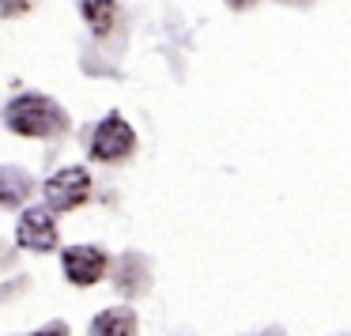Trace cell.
<instances>
[{
	"label": "cell",
	"instance_id": "obj_10",
	"mask_svg": "<svg viewBox=\"0 0 351 336\" xmlns=\"http://www.w3.org/2000/svg\"><path fill=\"white\" fill-rule=\"evenodd\" d=\"M34 336H69V333H64L61 325H53V328H42V333H34Z\"/></svg>",
	"mask_w": 351,
	"mask_h": 336
},
{
	"label": "cell",
	"instance_id": "obj_1",
	"mask_svg": "<svg viewBox=\"0 0 351 336\" xmlns=\"http://www.w3.org/2000/svg\"><path fill=\"white\" fill-rule=\"evenodd\" d=\"M8 129L23 132V136H57L64 132V114L57 102H49L46 95H23L8 106L4 114Z\"/></svg>",
	"mask_w": 351,
	"mask_h": 336
},
{
	"label": "cell",
	"instance_id": "obj_8",
	"mask_svg": "<svg viewBox=\"0 0 351 336\" xmlns=\"http://www.w3.org/2000/svg\"><path fill=\"white\" fill-rule=\"evenodd\" d=\"M31 193V182L19 170H0V204H19Z\"/></svg>",
	"mask_w": 351,
	"mask_h": 336
},
{
	"label": "cell",
	"instance_id": "obj_11",
	"mask_svg": "<svg viewBox=\"0 0 351 336\" xmlns=\"http://www.w3.org/2000/svg\"><path fill=\"white\" fill-rule=\"evenodd\" d=\"M230 4H234V8H242V4H250V0H230Z\"/></svg>",
	"mask_w": 351,
	"mask_h": 336
},
{
	"label": "cell",
	"instance_id": "obj_3",
	"mask_svg": "<svg viewBox=\"0 0 351 336\" xmlns=\"http://www.w3.org/2000/svg\"><path fill=\"white\" fill-rule=\"evenodd\" d=\"M132 144H136V132L125 125V117L110 114L106 121L99 125V132H95L91 155H95L99 163H114V159H125V155L132 152Z\"/></svg>",
	"mask_w": 351,
	"mask_h": 336
},
{
	"label": "cell",
	"instance_id": "obj_7",
	"mask_svg": "<svg viewBox=\"0 0 351 336\" xmlns=\"http://www.w3.org/2000/svg\"><path fill=\"white\" fill-rule=\"evenodd\" d=\"M80 12H84V19L91 23L95 34H110V27L117 19L114 0H80Z\"/></svg>",
	"mask_w": 351,
	"mask_h": 336
},
{
	"label": "cell",
	"instance_id": "obj_5",
	"mask_svg": "<svg viewBox=\"0 0 351 336\" xmlns=\"http://www.w3.org/2000/svg\"><path fill=\"white\" fill-rule=\"evenodd\" d=\"M19 245L27 250H53L57 245V223L49 208H27L19 219Z\"/></svg>",
	"mask_w": 351,
	"mask_h": 336
},
{
	"label": "cell",
	"instance_id": "obj_9",
	"mask_svg": "<svg viewBox=\"0 0 351 336\" xmlns=\"http://www.w3.org/2000/svg\"><path fill=\"white\" fill-rule=\"evenodd\" d=\"M31 8V0H0V12L4 16H19V12Z\"/></svg>",
	"mask_w": 351,
	"mask_h": 336
},
{
	"label": "cell",
	"instance_id": "obj_6",
	"mask_svg": "<svg viewBox=\"0 0 351 336\" xmlns=\"http://www.w3.org/2000/svg\"><path fill=\"white\" fill-rule=\"evenodd\" d=\"M91 336H136V317L132 310H106L95 317Z\"/></svg>",
	"mask_w": 351,
	"mask_h": 336
},
{
	"label": "cell",
	"instance_id": "obj_4",
	"mask_svg": "<svg viewBox=\"0 0 351 336\" xmlns=\"http://www.w3.org/2000/svg\"><path fill=\"white\" fill-rule=\"evenodd\" d=\"M64 276L80 287L99 283L106 276V253L95 245H72V250H64Z\"/></svg>",
	"mask_w": 351,
	"mask_h": 336
},
{
	"label": "cell",
	"instance_id": "obj_2",
	"mask_svg": "<svg viewBox=\"0 0 351 336\" xmlns=\"http://www.w3.org/2000/svg\"><path fill=\"white\" fill-rule=\"evenodd\" d=\"M87 193H91V174L72 167V170H61V174H53L46 182V204L53 212H69V208L84 204Z\"/></svg>",
	"mask_w": 351,
	"mask_h": 336
}]
</instances>
